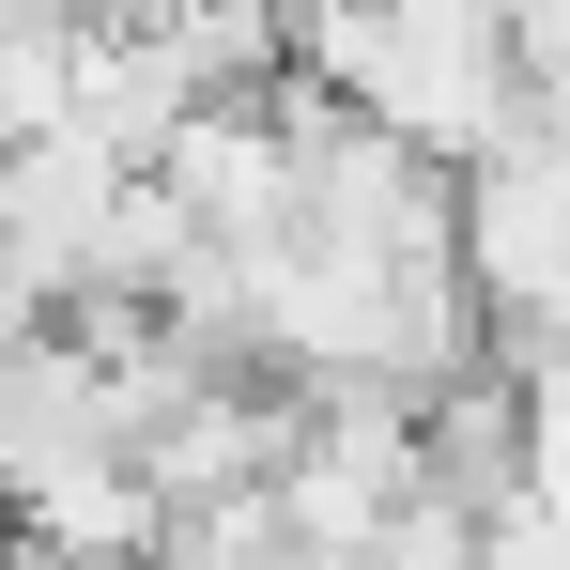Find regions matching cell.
<instances>
[{
  "mask_svg": "<svg viewBox=\"0 0 570 570\" xmlns=\"http://www.w3.org/2000/svg\"><path fill=\"white\" fill-rule=\"evenodd\" d=\"M524 509H556L570 524V355H524Z\"/></svg>",
  "mask_w": 570,
  "mask_h": 570,
  "instance_id": "1",
  "label": "cell"
}]
</instances>
